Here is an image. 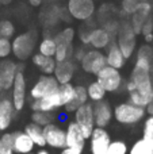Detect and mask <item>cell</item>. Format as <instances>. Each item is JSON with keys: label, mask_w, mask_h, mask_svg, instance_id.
<instances>
[{"label": "cell", "mask_w": 153, "mask_h": 154, "mask_svg": "<svg viewBox=\"0 0 153 154\" xmlns=\"http://www.w3.org/2000/svg\"><path fill=\"white\" fill-rule=\"evenodd\" d=\"M87 51V48L83 45H79V46H75L73 48V54H72V60L75 62H80L81 58L84 57V54H86Z\"/></svg>", "instance_id": "obj_39"}, {"label": "cell", "mask_w": 153, "mask_h": 154, "mask_svg": "<svg viewBox=\"0 0 153 154\" xmlns=\"http://www.w3.org/2000/svg\"><path fill=\"white\" fill-rule=\"evenodd\" d=\"M0 4H2V3H0Z\"/></svg>", "instance_id": "obj_51"}, {"label": "cell", "mask_w": 153, "mask_h": 154, "mask_svg": "<svg viewBox=\"0 0 153 154\" xmlns=\"http://www.w3.org/2000/svg\"><path fill=\"white\" fill-rule=\"evenodd\" d=\"M12 54L11 48V39L0 38V60H8V57Z\"/></svg>", "instance_id": "obj_38"}, {"label": "cell", "mask_w": 153, "mask_h": 154, "mask_svg": "<svg viewBox=\"0 0 153 154\" xmlns=\"http://www.w3.org/2000/svg\"><path fill=\"white\" fill-rule=\"evenodd\" d=\"M111 143V137L106 128L95 127L89 137V152L91 154H106Z\"/></svg>", "instance_id": "obj_12"}, {"label": "cell", "mask_w": 153, "mask_h": 154, "mask_svg": "<svg viewBox=\"0 0 153 154\" xmlns=\"http://www.w3.org/2000/svg\"><path fill=\"white\" fill-rule=\"evenodd\" d=\"M137 58H144L146 61L152 62L153 64V48L151 45H141L137 50V54H136Z\"/></svg>", "instance_id": "obj_36"}, {"label": "cell", "mask_w": 153, "mask_h": 154, "mask_svg": "<svg viewBox=\"0 0 153 154\" xmlns=\"http://www.w3.org/2000/svg\"><path fill=\"white\" fill-rule=\"evenodd\" d=\"M43 137H45L46 146L52 149H65L67 147V134L65 128H62L57 123H52L43 127Z\"/></svg>", "instance_id": "obj_10"}, {"label": "cell", "mask_w": 153, "mask_h": 154, "mask_svg": "<svg viewBox=\"0 0 153 154\" xmlns=\"http://www.w3.org/2000/svg\"><path fill=\"white\" fill-rule=\"evenodd\" d=\"M3 92V87H2V81H0V93Z\"/></svg>", "instance_id": "obj_46"}, {"label": "cell", "mask_w": 153, "mask_h": 154, "mask_svg": "<svg viewBox=\"0 0 153 154\" xmlns=\"http://www.w3.org/2000/svg\"><path fill=\"white\" fill-rule=\"evenodd\" d=\"M127 154H153V145L141 138L133 143Z\"/></svg>", "instance_id": "obj_30"}, {"label": "cell", "mask_w": 153, "mask_h": 154, "mask_svg": "<svg viewBox=\"0 0 153 154\" xmlns=\"http://www.w3.org/2000/svg\"><path fill=\"white\" fill-rule=\"evenodd\" d=\"M152 145H153V141H152Z\"/></svg>", "instance_id": "obj_50"}, {"label": "cell", "mask_w": 153, "mask_h": 154, "mask_svg": "<svg viewBox=\"0 0 153 154\" xmlns=\"http://www.w3.org/2000/svg\"><path fill=\"white\" fill-rule=\"evenodd\" d=\"M140 2L138 0H122L121 3V11L125 14V15H133L137 10Z\"/></svg>", "instance_id": "obj_37"}, {"label": "cell", "mask_w": 153, "mask_h": 154, "mask_svg": "<svg viewBox=\"0 0 153 154\" xmlns=\"http://www.w3.org/2000/svg\"><path fill=\"white\" fill-rule=\"evenodd\" d=\"M65 134H67V147L79 150V152L83 153L84 147H86L87 139L84 138V135H83V133L80 131L79 126L76 125L75 122L68 123L67 130H65Z\"/></svg>", "instance_id": "obj_18"}, {"label": "cell", "mask_w": 153, "mask_h": 154, "mask_svg": "<svg viewBox=\"0 0 153 154\" xmlns=\"http://www.w3.org/2000/svg\"><path fill=\"white\" fill-rule=\"evenodd\" d=\"M87 95H88V100L94 103H99V101H103L106 97V91L103 89V87L96 81H92L88 84L87 87Z\"/></svg>", "instance_id": "obj_25"}, {"label": "cell", "mask_w": 153, "mask_h": 154, "mask_svg": "<svg viewBox=\"0 0 153 154\" xmlns=\"http://www.w3.org/2000/svg\"><path fill=\"white\" fill-rule=\"evenodd\" d=\"M114 41V37L107 32L103 27H94L88 35V43L87 46H91L94 50H106Z\"/></svg>", "instance_id": "obj_13"}, {"label": "cell", "mask_w": 153, "mask_h": 154, "mask_svg": "<svg viewBox=\"0 0 153 154\" xmlns=\"http://www.w3.org/2000/svg\"><path fill=\"white\" fill-rule=\"evenodd\" d=\"M31 62L34 66L39 69L42 76H53L54 69H56V60L53 57H45L39 53H34L31 57Z\"/></svg>", "instance_id": "obj_22"}, {"label": "cell", "mask_w": 153, "mask_h": 154, "mask_svg": "<svg viewBox=\"0 0 153 154\" xmlns=\"http://www.w3.org/2000/svg\"><path fill=\"white\" fill-rule=\"evenodd\" d=\"M114 119L123 126H134L137 123H140L144 118L146 116L145 108L133 106L130 103H119L118 106H115V108L113 109Z\"/></svg>", "instance_id": "obj_3"}, {"label": "cell", "mask_w": 153, "mask_h": 154, "mask_svg": "<svg viewBox=\"0 0 153 154\" xmlns=\"http://www.w3.org/2000/svg\"><path fill=\"white\" fill-rule=\"evenodd\" d=\"M73 45H67V43H56V53H54L53 58L56 62H62L72 58L73 54Z\"/></svg>", "instance_id": "obj_27"}, {"label": "cell", "mask_w": 153, "mask_h": 154, "mask_svg": "<svg viewBox=\"0 0 153 154\" xmlns=\"http://www.w3.org/2000/svg\"><path fill=\"white\" fill-rule=\"evenodd\" d=\"M94 108V120H95V127L106 128L114 119L113 108H111L110 103L107 101H99V103L92 104Z\"/></svg>", "instance_id": "obj_14"}, {"label": "cell", "mask_w": 153, "mask_h": 154, "mask_svg": "<svg viewBox=\"0 0 153 154\" xmlns=\"http://www.w3.org/2000/svg\"><path fill=\"white\" fill-rule=\"evenodd\" d=\"M76 38V30L73 27H65L60 32H57L53 37L56 43H67V45H73V41Z\"/></svg>", "instance_id": "obj_29"}, {"label": "cell", "mask_w": 153, "mask_h": 154, "mask_svg": "<svg viewBox=\"0 0 153 154\" xmlns=\"http://www.w3.org/2000/svg\"><path fill=\"white\" fill-rule=\"evenodd\" d=\"M20 66L22 65H18L12 60H3L0 62V81H2L3 91H10L12 88L14 80Z\"/></svg>", "instance_id": "obj_15"}, {"label": "cell", "mask_w": 153, "mask_h": 154, "mask_svg": "<svg viewBox=\"0 0 153 154\" xmlns=\"http://www.w3.org/2000/svg\"><path fill=\"white\" fill-rule=\"evenodd\" d=\"M15 35V24L8 19H2L0 20V38H11Z\"/></svg>", "instance_id": "obj_32"}, {"label": "cell", "mask_w": 153, "mask_h": 154, "mask_svg": "<svg viewBox=\"0 0 153 154\" xmlns=\"http://www.w3.org/2000/svg\"><path fill=\"white\" fill-rule=\"evenodd\" d=\"M105 57H106V64L107 66L110 68H114L117 70H121L122 68L126 65V60H125L123 54L121 53V50L118 49L117 43L111 42L110 46L106 49V53H105Z\"/></svg>", "instance_id": "obj_20"}, {"label": "cell", "mask_w": 153, "mask_h": 154, "mask_svg": "<svg viewBox=\"0 0 153 154\" xmlns=\"http://www.w3.org/2000/svg\"><path fill=\"white\" fill-rule=\"evenodd\" d=\"M12 95H11V101L15 111H20L23 109L24 104H26L27 99V82H26V76H24V70L20 69L18 70L12 84Z\"/></svg>", "instance_id": "obj_8"}, {"label": "cell", "mask_w": 153, "mask_h": 154, "mask_svg": "<svg viewBox=\"0 0 153 154\" xmlns=\"http://www.w3.org/2000/svg\"><path fill=\"white\" fill-rule=\"evenodd\" d=\"M42 2L43 0H29V3H30V5H31V7H39L41 4H42Z\"/></svg>", "instance_id": "obj_43"}, {"label": "cell", "mask_w": 153, "mask_h": 154, "mask_svg": "<svg viewBox=\"0 0 153 154\" xmlns=\"http://www.w3.org/2000/svg\"><path fill=\"white\" fill-rule=\"evenodd\" d=\"M76 69H77V64L72 58L67 60V61H62V62H57L53 77L56 79V81L60 85L69 84V82H72L73 77H75Z\"/></svg>", "instance_id": "obj_16"}, {"label": "cell", "mask_w": 153, "mask_h": 154, "mask_svg": "<svg viewBox=\"0 0 153 154\" xmlns=\"http://www.w3.org/2000/svg\"><path fill=\"white\" fill-rule=\"evenodd\" d=\"M140 3H144V2H149V0H138Z\"/></svg>", "instance_id": "obj_48"}, {"label": "cell", "mask_w": 153, "mask_h": 154, "mask_svg": "<svg viewBox=\"0 0 153 154\" xmlns=\"http://www.w3.org/2000/svg\"><path fill=\"white\" fill-rule=\"evenodd\" d=\"M37 39L38 37L33 30L15 35L14 39L11 41L14 57L19 61H26V60L31 58L34 54V49L37 46Z\"/></svg>", "instance_id": "obj_2"}, {"label": "cell", "mask_w": 153, "mask_h": 154, "mask_svg": "<svg viewBox=\"0 0 153 154\" xmlns=\"http://www.w3.org/2000/svg\"><path fill=\"white\" fill-rule=\"evenodd\" d=\"M129 149L123 141H111L106 154H127Z\"/></svg>", "instance_id": "obj_34"}, {"label": "cell", "mask_w": 153, "mask_h": 154, "mask_svg": "<svg viewBox=\"0 0 153 154\" xmlns=\"http://www.w3.org/2000/svg\"><path fill=\"white\" fill-rule=\"evenodd\" d=\"M58 95H60V99H61V103L62 106H67L72 101L73 96H75V85L72 82L69 84H62L58 87Z\"/></svg>", "instance_id": "obj_31"}, {"label": "cell", "mask_w": 153, "mask_h": 154, "mask_svg": "<svg viewBox=\"0 0 153 154\" xmlns=\"http://www.w3.org/2000/svg\"><path fill=\"white\" fill-rule=\"evenodd\" d=\"M0 154H14L11 133H4L0 137Z\"/></svg>", "instance_id": "obj_33"}, {"label": "cell", "mask_w": 153, "mask_h": 154, "mask_svg": "<svg viewBox=\"0 0 153 154\" xmlns=\"http://www.w3.org/2000/svg\"><path fill=\"white\" fill-rule=\"evenodd\" d=\"M15 112L10 97H0V131H5L11 126Z\"/></svg>", "instance_id": "obj_21"}, {"label": "cell", "mask_w": 153, "mask_h": 154, "mask_svg": "<svg viewBox=\"0 0 153 154\" xmlns=\"http://www.w3.org/2000/svg\"><path fill=\"white\" fill-rule=\"evenodd\" d=\"M95 81L102 85L106 93H115L123 87V77L121 75V70H117L110 66L103 68L96 75Z\"/></svg>", "instance_id": "obj_5"}, {"label": "cell", "mask_w": 153, "mask_h": 154, "mask_svg": "<svg viewBox=\"0 0 153 154\" xmlns=\"http://www.w3.org/2000/svg\"><path fill=\"white\" fill-rule=\"evenodd\" d=\"M151 15H153V5L149 2L140 3L137 10H136V12L133 14V15H130V19H129L136 35L141 34V29H142L144 23H145V20Z\"/></svg>", "instance_id": "obj_17"}, {"label": "cell", "mask_w": 153, "mask_h": 154, "mask_svg": "<svg viewBox=\"0 0 153 154\" xmlns=\"http://www.w3.org/2000/svg\"><path fill=\"white\" fill-rule=\"evenodd\" d=\"M12 134V150L14 154H30L34 152V143L26 135L24 131H15Z\"/></svg>", "instance_id": "obj_19"}, {"label": "cell", "mask_w": 153, "mask_h": 154, "mask_svg": "<svg viewBox=\"0 0 153 154\" xmlns=\"http://www.w3.org/2000/svg\"><path fill=\"white\" fill-rule=\"evenodd\" d=\"M144 41L146 42V45L153 42V34H148V35H144Z\"/></svg>", "instance_id": "obj_44"}, {"label": "cell", "mask_w": 153, "mask_h": 154, "mask_svg": "<svg viewBox=\"0 0 153 154\" xmlns=\"http://www.w3.org/2000/svg\"><path fill=\"white\" fill-rule=\"evenodd\" d=\"M151 75H152V80H153V65H152V69H151Z\"/></svg>", "instance_id": "obj_47"}, {"label": "cell", "mask_w": 153, "mask_h": 154, "mask_svg": "<svg viewBox=\"0 0 153 154\" xmlns=\"http://www.w3.org/2000/svg\"><path fill=\"white\" fill-rule=\"evenodd\" d=\"M67 11L75 20L89 22L95 15V0H68Z\"/></svg>", "instance_id": "obj_4"}, {"label": "cell", "mask_w": 153, "mask_h": 154, "mask_svg": "<svg viewBox=\"0 0 153 154\" xmlns=\"http://www.w3.org/2000/svg\"><path fill=\"white\" fill-rule=\"evenodd\" d=\"M30 118H31V123L41 126V127L52 125V123H54V120H56L54 112H33Z\"/></svg>", "instance_id": "obj_28"}, {"label": "cell", "mask_w": 153, "mask_h": 154, "mask_svg": "<svg viewBox=\"0 0 153 154\" xmlns=\"http://www.w3.org/2000/svg\"><path fill=\"white\" fill-rule=\"evenodd\" d=\"M88 103V95H87V87L84 85H75V96L72 101L64 107L65 112H75L77 108Z\"/></svg>", "instance_id": "obj_23"}, {"label": "cell", "mask_w": 153, "mask_h": 154, "mask_svg": "<svg viewBox=\"0 0 153 154\" xmlns=\"http://www.w3.org/2000/svg\"><path fill=\"white\" fill-rule=\"evenodd\" d=\"M38 53L42 54L45 57H54L56 53V42H54L53 37H43L41 39L39 45H38Z\"/></svg>", "instance_id": "obj_26"}, {"label": "cell", "mask_w": 153, "mask_h": 154, "mask_svg": "<svg viewBox=\"0 0 153 154\" xmlns=\"http://www.w3.org/2000/svg\"><path fill=\"white\" fill-rule=\"evenodd\" d=\"M145 111L149 116H153V93H152V99H151V101H149V104L146 106Z\"/></svg>", "instance_id": "obj_41"}, {"label": "cell", "mask_w": 153, "mask_h": 154, "mask_svg": "<svg viewBox=\"0 0 153 154\" xmlns=\"http://www.w3.org/2000/svg\"><path fill=\"white\" fill-rule=\"evenodd\" d=\"M60 87V84L56 81L53 76H41L37 81L33 84V87L29 91V96L31 99V101L39 100V99L45 97V96L53 93L54 91H57Z\"/></svg>", "instance_id": "obj_9"}, {"label": "cell", "mask_w": 153, "mask_h": 154, "mask_svg": "<svg viewBox=\"0 0 153 154\" xmlns=\"http://www.w3.org/2000/svg\"><path fill=\"white\" fill-rule=\"evenodd\" d=\"M73 122L79 126L80 131L83 133L84 138L89 139L92 131L95 130V120H94V108H92V103H86L84 106H81L80 108H77L73 112Z\"/></svg>", "instance_id": "obj_6"}, {"label": "cell", "mask_w": 153, "mask_h": 154, "mask_svg": "<svg viewBox=\"0 0 153 154\" xmlns=\"http://www.w3.org/2000/svg\"><path fill=\"white\" fill-rule=\"evenodd\" d=\"M114 38H115L114 42L117 43L118 49L123 54L125 60L127 61L129 58H132V56L136 51V46H137V35H136L134 30L127 19L119 23V27Z\"/></svg>", "instance_id": "obj_1"}, {"label": "cell", "mask_w": 153, "mask_h": 154, "mask_svg": "<svg viewBox=\"0 0 153 154\" xmlns=\"http://www.w3.org/2000/svg\"><path fill=\"white\" fill-rule=\"evenodd\" d=\"M35 154H50V153H49V152H48V150H45V149H41V150H39V152H37V153H35Z\"/></svg>", "instance_id": "obj_45"}, {"label": "cell", "mask_w": 153, "mask_h": 154, "mask_svg": "<svg viewBox=\"0 0 153 154\" xmlns=\"http://www.w3.org/2000/svg\"><path fill=\"white\" fill-rule=\"evenodd\" d=\"M24 133L33 141L34 146H39V147H45L46 142H45V137H43V127L34 123H29L24 126Z\"/></svg>", "instance_id": "obj_24"}, {"label": "cell", "mask_w": 153, "mask_h": 154, "mask_svg": "<svg viewBox=\"0 0 153 154\" xmlns=\"http://www.w3.org/2000/svg\"><path fill=\"white\" fill-rule=\"evenodd\" d=\"M60 154H83L81 152H79V150H75V149H69V147H65V149L61 150V153Z\"/></svg>", "instance_id": "obj_42"}, {"label": "cell", "mask_w": 153, "mask_h": 154, "mask_svg": "<svg viewBox=\"0 0 153 154\" xmlns=\"http://www.w3.org/2000/svg\"><path fill=\"white\" fill-rule=\"evenodd\" d=\"M30 154H34V153H30Z\"/></svg>", "instance_id": "obj_49"}, {"label": "cell", "mask_w": 153, "mask_h": 154, "mask_svg": "<svg viewBox=\"0 0 153 154\" xmlns=\"http://www.w3.org/2000/svg\"><path fill=\"white\" fill-rule=\"evenodd\" d=\"M142 139H145L149 143H152V141H153V116H148L145 119V122H144Z\"/></svg>", "instance_id": "obj_35"}, {"label": "cell", "mask_w": 153, "mask_h": 154, "mask_svg": "<svg viewBox=\"0 0 153 154\" xmlns=\"http://www.w3.org/2000/svg\"><path fill=\"white\" fill-rule=\"evenodd\" d=\"M79 64H80V68L84 73L95 76L105 66H107L105 53L100 50H94V49H87L86 54Z\"/></svg>", "instance_id": "obj_7"}, {"label": "cell", "mask_w": 153, "mask_h": 154, "mask_svg": "<svg viewBox=\"0 0 153 154\" xmlns=\"http://www.w3.org/2000/svg\"><path fill=\"white\" fill-rule=\"evenodd\" d=\"M141 34L142 35H148V34H153V15H151L148 19L145 20L142 29H141Z\"/></svg>", "instance_id": "obj_40"}, {"label": "cell", "mask_w": 153, "mask_h": 154, "mask_svg": "<svg viewBox=\"0 0 153 154\" xmlns=\"http://www.w3.org/2000/svg\"><path fill=\"white\" fill-rule=\"evenodd\" d=\"M61 99L58 95V89L54 91L53 93L30 103V108L33 112H56L57 109L62 108Z\"/></svg>", "instance_id": "obj_11"}]
</instances>
